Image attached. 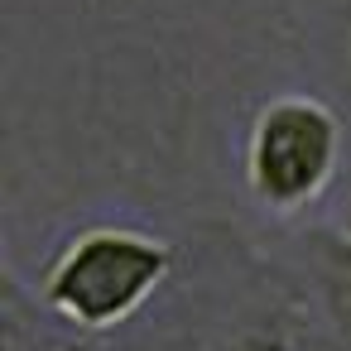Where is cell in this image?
<instances>
[{"label":"cell","instance_id":"obj_4","mask_svg":"<svg viewBox=\"0 0 351 351\" xmlns=\"http://www.w3.org/2000/svg\"><path fill=\"white\" fill-rule=\"evenodd\" d=\"M0 351H49L39 341V327L25 322L20 313V284L15 274H5V303H0Z\"/></svg>","mask_w":351,"mask_h":351},{"label":"cell","instance_id":"obj_6","mask_svg":"<svg viewBox=\"0 0 351 351\" xmlns=\"http://www.w3.org/2000/svg\"><path fill=\"white\" fill-rule=\"evenodd\" d=\"M49 351H101L92 341V332H77V337H63V341H49Z\"/></svg>","mask_w":351,"mask_h":351},{"label":"cell","instance_id":"obj_2","mask_svg":"<svg viewBox=\"0 0 351 351\" xmlns=\"http://www.w3.org/2000/svg\"><path fill=\"white\" fill-rule=\"evenodd\" d=\"M341 169V121L308 92L269 97L245 130V188L274 212L293 217L313 207Z\"/></svg>","mask_w":351,"mask_h":351},{"label":"cell","instance_id":"obj_3","mask_svg":"<svg viewBox=\"0 0 351 351\" xmlns=\"http://www.w3.org/2000/svg\"><path fill=\"white\" fill-rule=\"evenodd\" d=\"M308 269L327 332L337 337L341 351H351V231L317 226L308 236Z\"/></svg>","mask_w":351,"mask_h":351},{"label":"cell","instance_id":"obj_5","mask_svg":"<svg viewBox=\"0 0 351 351\" xmlns=\"http://www.w3.org/2000/svg\"><path fill=\"white\" fill-rule=\"evenodd\" d=\"M226 351H298L284 332H274V327H250V332H241Z\"/></svg>","mask_w":351,"mask_h":351},{"label":"cell","instance_id":"obj_1","mask_svg":"<svg viewBox=\"0 0 351 351\" xmlns=\"http://www.w3.org/2000/svg\"><path fill=\"white\" fill-rule=\"evenodd\" d=\"M173 250L169 241L140 226H82L63 241L39 279V303L68 322L73 332H111L130 322L169 279Z\"/></svg>","mask_w":351,"mask_h":351}]
</instances>
